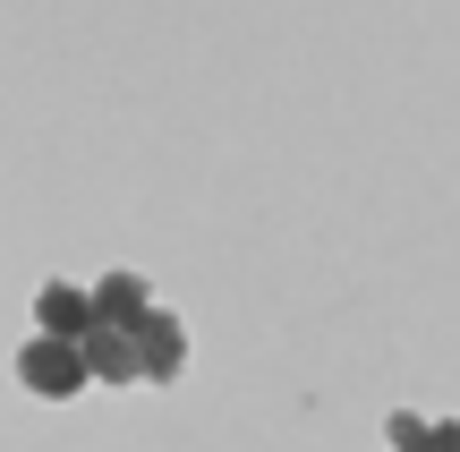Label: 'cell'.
Listing matches in <instances>:
<instances>
[{
	"label": "cell",
	"mask_w": 460,
	"mask_h": 452,
	"mask_svg": "<svg viewBox=\"0 0 460 452\" xmlns=\"http://www.w3.org/2000/svg\"><path fill=\"white\" fill-rule=\"evenodd\" d=\"M435 452H460V427H444V436H435Z\"/></svg>",
	"instance_id": "cell-7"
},
{
	"label": "cell",
	"mask_w": 460,
	"mask_h": 452,
	"mask_svg": "<svg viewBox=\"0 0 460 452\" xmlns=\"http://www.w3.org/2000/svg\"><path fill=\"white\" fill-rule=\"evenodd\" d=\"M85 368L111 376V385H137V376H146V359H137V333H111V324H94V333H85Z\"/></svg>",
	"instance_id": "cell-3"
},
{
	"label": "cell",
	"mask_w": 460,
	"mask_h": 452,
	"mask_svg": "<svg viewBox=\"0 0 460 452\" xmlns=\"http://www.w3.org/2000/svg\"><path fill=\"white\" fill-rule=\"evenodd\" d=\"M435 436H444V427L410 419V410H401V419H393V452H435Z\"/></svg>",
	"instance_id": "cell-6"
},
{
	"label": "cell",
	"mask_w": 460,
	"mask_h": 452,
	"mask_svg": "<svg viewBox=\"0 0 460 452\" xmlns=\"http://www.w3.org/2000/svg\"><path fill=\"white\" fill-rule=\"evenodd\" d=\"M17 376H26L34 393H77V385H94V368H85V341H60V333H34L26 359H17Z\"/></svg>",
	"instance_id": "cell-1"
},
{
	"label": "cell",
	"mask_w": 460,
	"mask_h": 452,
	"mask_svg": "<svg viewBox=\"0 0 460 452\" xmlns=\"http://www.w3.org/2000/svg\"><path fill=\"white\" fill-rule=\"evenodd\" d=\"M94 324H111V333H146V324H154L146 282H137V273H111V282L94 290Z\"/></svg>",
	"instance_id": "cell-2"
},
{
	"label": "cell",
	"mask_w": 460,
	"mask_h": 452,
	"mask_svg": "<svg viewBox=\"0 0 460 452\" xmlns=\"http://www.w3.org/2000/svg\"><path fill=\"white\" fill-rule=\"evenodd\" d=\"M137 359H146V376H154V385H163V376H180V359H188V333L163 316V307H154V324L137 333Z\"/></svg>",
	"instance_id": "cell-4"
},
{
	"label": "cell",
	"mask_w": 460,
	"mask_h": 452,
	"mask_svg": "<svg viewBox=\"0 0 460 452\" xmlns=\"http://www.w3.org/2000/svg\"><path fill=\"white\" fill-rule=\"evenodd\" d=\"M43 333L85 341V333H94V299H85V290H43Z\"/></svg>",
	"instance_id": "cell-5"
}]
</instances>
